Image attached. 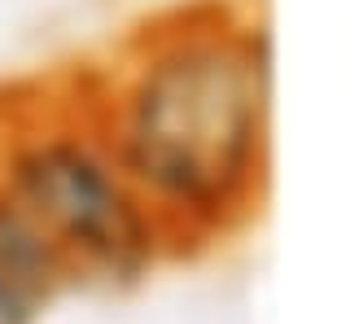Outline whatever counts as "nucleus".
Instances as JSON below:
<instances>
[{
	"mask_svg": "<svg viewBox=\"0 0 359 324\" xmlns=\"http://www.w3.org/2000/svg\"><path fill=\"white\" fill-rule=\"evenodd\" d=\"M22 197L35 228H53L83 255L128 263L145 241L123 189L79 149H40L22 167Z\"/></svg>",
	"mask_w": 359,
	"mask_h": 324,
	"instance_id": "nucleus-2",
	"label": "nucleus"
},
{
	"mask_svg": "<svg viewBox=\"0 0 359 324\" xmlns=\"http://www.w3.org/2000/svg\"><path fill=\"white\" fill-rule=\"evenodd\" d=\"M259 119L263 58L250 44H202L145 79L132 114V158L163 193L215 206L245 180Z\"/></svg>",
	"mask_w": 359,
	"mask_h": 324,
	"instance_id": "nucleus-1",
	"label": "nucleus"
},
{
	"mask_svg": "<svg viewBox=\"0 0 359 324\" xmlns=\"http://www.w3.org/2000/svg\"><path fill=\"white\" fill-rule=\"evenodd\" d=\"M53 245L22 210H0V324H31L48 298Z\"/></svg>",
	"mask_w": 359,
	"mask_h": 324,
	"instance_id": "nucleus-3",
	"label": "nucleus"
}]
</instances>
